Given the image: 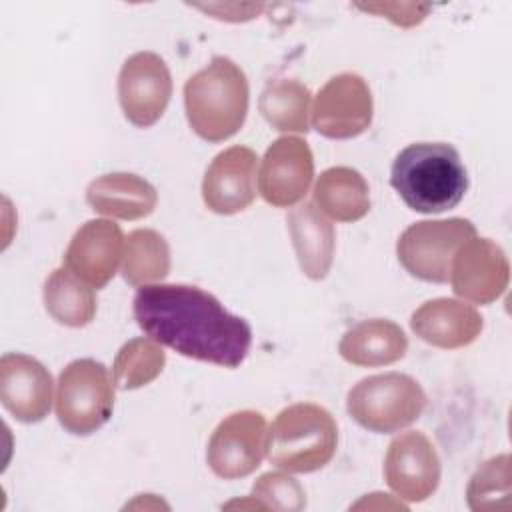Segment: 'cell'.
<instances>
[{
    "label": "cell",
    "mask_w": 512,
    "mask_h": 512,
    "mask_svg": "<svg viewBox=\"0 0 512 512\" xmlns=\"http://www.w3.org/2000/svg\"><path fill=\"white\" fill-rule=\"evenodd\" d=\"M132 312L136 324L152 340L200 362L236 368L252 344L250 324L198 286H140Z\"/></svg>",
    "instance_id": "cell-1"
},
{
    "label": "cell",
    "mask_w": 512,
    "mask_h": 512,
    "mask_svg": "<svg viewBox=\"0 0 512 512\" xmlns=\"http://www.w3.org/2000/svg\"><path fill=\"white\" fill-rule=\"evenodd\" d=\"M390 184L410 210L440 214L460 204L468 190V174L454 146L414 142L394 158Z\"/></svg>",
    "instance_id": "cell-2"
},
{
    "label": "cell",
    "mask_w": 512,
    "mask_h": 512,
    "mask_svg": "<svg viewBox=\"0 0 512 512\" xmlns=\"http://www.w3.org/2000/svg\"><path fill=\"white\" fill-rule=\"evenodd\" d=\"M250 88L244 70L226 56H214L208 66L184 84L186 120L206 142H224L244 124Z\"/></svg>",
    "instance_id": "cell-3"
},
{
    "label": "cell",
    "mask_w": 512,
    "mask_h": 512,
    "mask_svg": "<svg viewBox=\"0 0 512 512\" xmlns=\"http://www.w3.org/2000/svg\"><path fill=\"white\" fill-rule=\"evenodd\" d=\"M338 426L332 414L312 402H298L278 412L266 438L272 466L308 474L324 468L336 454Z\"/></svg>",
    "instance_id": "cell-4"
},
{
    "label": "cell",
    "mask_w": 512,
    "mask_h": 512,
    "mask_svg": "<svg viewBox=\"0 0 512 512\" xmlns=\"http://www.w3.org/2000/svg\"><path fill=\"white\" fill-rule=\"evenodd\" d=\"M424 408L426 392L412 376L400 372L362 378L346 398L352 420L376 434H392L410 426Z\"/></svg>",
    "instance_id": "cell-5"
},
{
    "label": "cell",
    "mask_w": 512,
    "mask_h": 512,
    "mask_svg": "<svg viewBox=\"0 0 512 512\" xmlns=\"http://www.w3.org/2000/svg\"><path fill=\"white\" fill-rule=\"evenodd\" d=\"M56 418L74 436H88L102 428L114 410V380L94 358L72 360L58 376Z\"/></svg>",
    "instance_id": "cell-6"
},
{
    "label": "cell",
    "mask_w": 512,
    "mask_h": 512,
    "mask_svg": "<svg viewBox=\"0 0 512 512\" xmlns=\"http://www.w3.org/2000/svg\"><path fill=\"white\" fill-rule=\"evenodd\" d=\"M476 236L466 218L422 220L410 224L396 242V254L404 270L424 282H448L450 266L464 242Z\"/></svg>",
    "instance_id": "cell-7"
},
{
    "label": "cell",
    "mask_w": 512,
    "mask_h": 512,
    "mask_svg": "<svg viewBox=\"0 0 512 512\" xmlns=\"http://www.w3.org/2000/svg\"><path fill=\"white\" fill-rule=\"evenodd\" d=\"M374 102L366 80L354 72L332 76L312 102L310 122L332 140L356 138L372 124Z\"/></svg>",
    "instance_id": "cell-8"
},
{
    "label": "cell",
    "mask_w": 512,
    "mask_h": 512,
    "mask_svg": "<svg viewBox=\"0 0 512 512\" xmlns=\"http://www.w3.org/2000/svg\"><path fill=\"white\" fill-rule=\"evenodd\" d=\"M266 438L268 424L260 412H234L214 428L206 448V462L218 478H244L266 456Z\"/></svg>",
    "instance_id": "cell-9"
},
{
    "label": "cell",
    "mask_w": 512,
    "mask_h": 512,
    "mask_svg": "<svg viewBox=\"0 0 512 512\" xmlns=\"http://www.w3.org/2000/svg\"><path fill=\"white\" fill-rule=\"evenodd\" d=\"M172 96V76L166 62L154 52H136L120 68L118 102L124 118L148 128L156 124L168 108Z\"/></svg>",
    "instance_id": "cell-10"
},
{
    "label": "cell",
    "mask_w": 512,
    "mask_h": 512,
    "mask_svg": "<svg viewBox=\"0 0 512 512\" xmlns=\"http://www.w3.org/2000/svg\"><path fill=\"white\" fill-rule=\"evenodd\" d=\"M440 476V458L426 434L408 430L388 444L384 480L400 500L424 502L436 492Z\"/></svg>",
    "instance_id": "cell-11"
},
{
    "label": "cell",
    "mask_w": 512,
    "mask_h": 512,
    "mask_svg": "<svg viewBox=\"0 0 512 512\" xmlns=\"http://www.w3.org/2000/svg\"><path fill=\"white\" fill-rule=\"evenodd\" d=\"M314 178V156L306 140L282 136L264 152L258 172L260 196L276 206L290 208L298 204Z\"/></svg>",
    "instance_id": "cell-12"
},
{
    "label": "cell",
    "mask_w": 512,
    "mask_h": 512,
    "mask_svg": "<svg viewBox=\"0 0 512 512\" xmlns=\"http://www.w3.org/2000/svg\"><path fill=\"white\" fill-rule=\"evenodd\" d=\"M508 280L510 264L504 250L478 236L460 246L448 278L454 294L470 304H492L506 292Z\"/></svg>",
    "instance_id": "cell-13"
},
{
    "label": "cell",
    "mask_w": 512,
    "mask_h": 512,
    "mask_svg": "<svg viewBox=\"0 0 512 512\" xmlns=\"http://www.w3.org/2000/svg\"><path fill=\"white\" fill-rule=\"evenodd\" d=\"M126 238L112 220H88L72 236L62 264L90 288H104L124 260Z\"/></svg>",
    "instance_id": "cell-14"
},
{
    "label": "cell",
    "mask_w": 512,
    "mask_h": 512,
    "mask_svg": "<svg viewBox=\"0 0 512 512\" xmlns=\"http://www.w3.org/2000/svg\"><path fill=\"white\" fill-rule=\"evenodd\" d=\"M258 156L246 146H230L214 156L202 180L208 210L230 216L246 210L256 198Z\"/></svg>",
    "instance_id": "cell-15"
},
{
    "label": "cell",
    "mask_w": 512,
    "mask_h": 512,
    "mask_svg": "<svg viewBox=\"0 0 512 512\" xmlns=\"http://www.w3.org/2000/svg\"><path fill=\"white\" fill-rule=\"evenodd\" d=\"M52 392V376L36 358L20 352L0 358V402L18 422L44 420L52 406Z\"/></svg>",
    "instance_id": "cell-16"
},
{
    "label": "cell",
    "mask_w": 512,
    "mask_h": 512,
    "mask_svg": "<svg viewBox=\"0 0 512 512\" xmlns=\"http://www.w3.org/2000/svg\"><path fill=\"white\" fill-rule=\"evenodd\" d=\"M480 312L464 300L434 298L416 308L410 316L412 332L426 344L456 350L472 344L482 332Z\"/></svg>",
    "instance_id": "cell-17"
},
{
    "label": "cell",
    "mask_w": 512,
    "mask_h": 512,
    "mask_svg": "<svg viewBox=\"0 0 512 512\" xmlns=\"http://www.w3.org/2000/svg\"><path fill=\"white\" fill-rule=\"evenodd\" d=\"M288 232L300 264L310 280H322L332 268L336 232L314 202H302L288 212Z\"/></svg>",
    "instance_id": "cell-18"
},
{
    "label": "cell",
    "mask_w": 512,
    "mask_h": 512,
    "mask_svg": "<svg viewBox=\"0 0 512 512\" xmlns=\"http://www.w3.org/2000/svg\"><path fill=\"white\" fill-rule=\"evenodd\" d=\"M86 202L96 214L118 220H140L154 212L158 192L148 180L136 174L112 172L88 184Z\"/></svg>",
    "instance_id": "cell-19"
},
{
    "label": "cell",
    "mask_w": 512,
    "mask_h": 512,
    "mask_svg": "<svg viewBox=\"0 0 512 512\" xmlns=\"http://www.w3.org/2000/svg\"><path fill=\"white\" fill-rule=\"evenodd\" d=\"M408 338L404 330L388 318H370L348 328L338 344L340 356L364 368L388 366L404 358Z\"/></svg>",
    "instance_id": "cell-20"
},
{
    "label": "cell",
    "mask_w": 512,
    "mask_h": 512,
    "mask_svg": "<svg viewBox=\"0 0 512 512\" xmlns=\"http://www.w3.org/2000/svg\"><path fill=\"white\" fill-rule=\"evenodd\" d=\"M316 208L336 222L362 220L370 210V188L366 178L350 166L324 170L314 184Z\"/></svg>",
    "instance_id": "cell-21"
},
{
    "label": "cell",
    "mask_w": 512,
    "mask_h": 512,
    "mask_svg": "<svg viewBox=\"0 0 512 512\" xmlns=\"http://www.w3.org/2000/svg\"><path fill=\"white\" fill-rule=\"evenodd\" d=\"M46 312L62 326L82 328L96 316V294L68 268H56L42 290Z\"/></svg>",
    "instance_id": "cell-22"
},
{
    "label": "cell",
    "mask_w": 512,
    "mask_h": 512,
    "mask_svg": "<svg viewBox=\"0 0 512 512\" xmlns=\"http://www.w3.org/2000/svg\"><path fill=\"white\" fill-rule=\"evenodd\" d=\"M258 110L274 130L306 134L310 130L312 94L298 80L276 78L262 90Z\"/></svg>",
    "instance_id": "cell-23"
},
{
    "label": "cell",
    "mask_w": 512,
    "mask_h": 512,
    "mask_svg": "<svg viewBox=\"0 0 512 512\" xmlns=\"http://www.w3.org/2000/svg\"><path fill=\"white\" fill-rule=\"evenodd\" d=\"M170 264V246L160 232L138 228L126 236L122 278L130 286H146L164 280L170 272Z\"/></svg>",
    "instance_id": "cell-24"
},
{
    "label": "cell",
    "mask_w": 512,
    "mask_h": 512,
    "mask_svg": "<svg viewBox=\"0 0 512 512\" xmlns=\"http://www.w3.org/2000/svg\"><path fill=\"white\" fill-rule=\"evenodd\" d=\"M166 364L162 344L150 336L128 340L116 354L112 364V380L120 390H136L160 376Z\"/></svg>",
    "instance_id": "cell-25"
},
{
    "label": "cell",
    "mask_w": 512,
    "mask_h": 512,
    "mask_svg": "<svg viewBox=\"0 0 512 512\" xmlns=\"http://www.w3.org/2000/svg\"><path fill=\"white\" fill-rule=\"evenodd\" d=\"M472 510H508L510 508V456L500 454L484 462L466 488Z\"/></svg>",
    "instance_id": "cell-26"
},
{
    "label": "cell",
    "mask_w": 512,
    "mask_h": 512,
    "mask_svg": "<svg viewBox=\"0 0 512 512\" xmlns=\"http://www.w3.org/2000/svg\"><path fill=\"white\" fill-rule=\"evenodd\" d=\"M250 496L258 500L264 508L282 512H298L306 506V492L302 484L286 470L262 474L254 482Z\"/></svg>",
    "instance_id": "cell-27"
}]
</instances>
